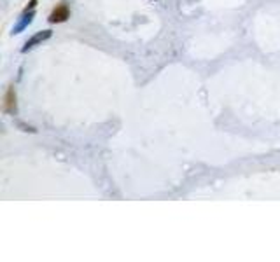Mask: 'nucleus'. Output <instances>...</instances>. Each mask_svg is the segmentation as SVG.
Here are the masks:
<instances>
[{
    "label": "nucleus",
    "mask_w": 280,
    "mask_h": 262,
    "mask_svg": "<svg viewBox=\"0 0 280 262\" xmlns=\"http://www.w3.org/2000/svg\"><path fill=\"white\" fill-rule=\"evenodd\" d=\"M35 7H37V0H30V2H28V6L25 7V11L21 13L18 23L13 27V32H11L13 35H18V33L27 30L28 25H32V21H34V18H35Z\"/></svg>",
    "instance_id": "1"
},
{
    "label": "nucleus",
    "mask_w": 280,
    "mask_h": 262,
    "mask_svg": "<svg viewBox=\"0 0 280 262\" xmlns=\"http://www.w3.org/2000/svg\"><path fill=\"white\" fill-rule=\"evenodd\" d=\"M70 18V9L67 4H60V6H56L53 9V13L49 14V18H47V21H49L51 25H56V23H65Z\"/></svg>",
    "instance_id": "4"
},
{
    "label": "nucleus",
    "mask_w": 280,
    "mask_h": 262,
    "mask_svg": "<svg viewBox=\"0 0 280 262\" xmlns=\"http://www.w3.org/2000/svg\"><path fill=\"white\" fill-rule=\"evenodd\" d=\"M2 110L6 114H13V116H16V114H18V97H16V88H14V86L7 88L6 95H4Z\"/></svg>",
    "instance_id": "2"
},
{
    "label": "nucleus",
    "mask_w": 280,
    "mask_h": 262,
    "mask_svg": "<svg viewBox=\"0 0 280 262\" xmlns=\"http://www.w3.org/2000/svg\"><path fill=\"white\" fill-rule=\"evenodd\" d=\"M53 37V32L51 30H42V32H37L35 35H32L30 39L25 42V46L21 47V53H28V51H32L34 47H37L39 44L46 42L47 39H51Z\"/></svg>",
    "instance_id": "3"
}]
</instances>
